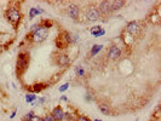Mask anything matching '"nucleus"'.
<instances>
[{"label":"nucleus","instance_id":"nucleus-1","mask_svg":"<svg viewBox=\"0 0 161 121\" xmlns=\"http://www.w3.org/2000/svg\"><path fill=\"white\" fill-rule=\"evenodd\" d=\"M78 40H79L78 34H73V33L67 32V30H62L58 34V37L55 39V44H56L58 50H64L69 45L75 44Z\"/></svg>","mask_w":161,"mask_h":121},{"label":"nucleus","instance_id":"nucleus-2","mask_svg":"<svg viewBox=\"0 0 161 121\" xmlns=\"http://www.w3.org/2000/svg\"><path fill=\"white\" fill-rule=\"evenodd\" d=\"M4 16H5L6 21H7L12 27L15 28V29L18 28L21 21H22V12H21L19 7H16V6H10V7H7V9L5 10Z\"/></svg>","mask_w":161,"mask_h":121},{"label":"nucleus","instance_id":"nucleus-3","mask_svg":"<svg viewBox=\"0 0 161 121\" xmlns=\"http://www.w3.org/2000/svg\"><path fill=\"white\" fill-rule=\"evenodd\" d=\"M30 63V54L27 51H22L17 56V61H16V73L18 76H22L27 69L29 67Z\"/></svg>","mask_w":161,"mask_h":121},{"label":"nucleus","instance_id":"nucleus-4","mask_svg":"<svg viewBox=\"0 0 161 121\" xmlns=\"http://www.w3.org/2000/svg\"><path fill=\"white\" fill-rule=\"evenodd\" d=\"M47 37H49V29L39 26V28L35 32H30L26 39L30 42H33V44H40V42L46 40Z\"/></svg>","mask_w":161,"mask_h":121},{"label":"nucleus","instance_id":"nucleus-5","mask_svg":"<svg viewBox=\"0 0 161 121\" xmlns=\"http://www.w3.org/2000/svg\"><path fill=\"white\" fill-rule=\"evenodd\" d=\"M141 30H142V27H141V24H139L138 21H131V22H129L127 26H126V29H125V32L127 34H130L131 37L139 35Z\"/></svg>","mask_w":161,"mask_h":121},{"label":"nucleus","instance_id":"nucleus-6","mask_svg":"<svg viewBox=\"0 0 161 121\" xmlns=\"http://www.w3.org/2000/svg\"><path fill=\"white\" fill-rule=\"evenodd\" d=\"M67 15L70 19L73 21H78L80 18V15H81V9L79 5L76 4H70L68 7H67Z\"/></svg>","mask_w":161,"mask_h":121},{"label":"nucleus","instance_id":"nucleus-7","mask_svg":"<svg viewBox=\"0 0 161 121\" xmlns=\"http://www.w3.org/2000/svg\"><path fill=\"white\" fill-rule=\"evenodd\" d=\"M85 16H86V19L88 22H96L101 18V15H100V11L97 9V6H90L86 9V12H85Z\"/></svg>","mask_w":161,"mask_h":121},{"label":"nucleus","instance_id":"nucleus-8","mask_svg":"<svg viewBox=\"0 0 161 121\" xmlns=\"http://www.w3.org/2000/svg\"><path fill=\"white\" fill-rule=\"evenodd\" d=\"M121 54H122V50H121V47L120 46H117V45H112L110 47H109V50H108V58L110 59V61H117L119 59L120 57H121Z\"/></svg>","mask_w":161,"mask_h":121},{"label":"nucleus","instance_id":"nucleus-9","mask_svg":"<svg viewBox=\"0 0 161 121\" xmlns=\"http://www.w3.org/2000/svg\"><path fill=\"white\" fill-rule=\"evenodd\" d=\"M50 115L52 116L53 121H64L66 120V111L63 110V108L61 107V106H57V107L53 108Z\"/></svg>","mask_w":161,"mask_h":121},{"label":"nucleus","instance_id":"nucleus-10","mask_svg":"<svg viewBox=\"0 0 161 121\" xmlns=\"http://www.w3.org/2000/svg\"><path fill=\"white\" fill-rule=\"evenodd\" d=\"M98 11H100V15L101 16H109L112 14V1H101L100 5L97 6Z\"/></svg>","mask_w":161,"mask_h":121},{"label":"nucleus","instance_id":"nucleus-11","mask_svg":"<svg viewBox=\"0 0 161 121\" xmlns=\"http://www.w3.org/2000/svg\"><path fill=\"white\" fill-rule=\"evenodd\" d=\"M69 62H70V59L67 54H59L56 57V63L58 67H67L69 64Z\"/></svg>","mask_w":161,"mask_h":121},{"label":"nucleus","instance_id":"nucleus-12","mask_svg":"<svg viewBox=\"0 0 161 121\" xmlns=\"http://www.w3.org/2000/svg\"><path fill=\"white\" fill-rule=\"evenodd\" d=\"M90 33L95 37V38H100V37H102L105 34V30L102 29L101 26H95V27H92L90 29Z\"/></svg>","mask_w":161,"mask_h":121},{"label":"nucleus","instance_id":"nucleus-13","mask_svg":"<svg viewBox=\"0 0 161 121\" xmlns=\"http://www.w3.org/2000/svg\"><path fill=\"white\" fill-rule=\"evenodd\" d=\"M125 1H122V0H115V1H112V12H115L117 10H120V9H122L124 6H125Z\"/></svg>","mask_w":161,"mask_h":121},{"label":"nucleus","instance_id":"nucleus-14","mask_svg":"<svg viewBox=\"0 0 161 121\" xmlns=\"http://www.w3.org/2000/svg\"><path fill=\"white\" fill-rule=\"evenodd\" d=\"M44 12L41 9H39V7H30V11H29V18H34V17H36V16H39V15H41Z\"/></svg>","mask_w":161,"mask_h":121},{"label":"nucleus","instance_id":"nucleus-15","mask_svg":"<svg viewBox=\"0 0 161 121\" xmlns=\"http://www.w3.org/2000/svg\"><path fill=\"white\" fill-rule=\"evenodd\" d=\"M100 110L103 115H112V110L108 104H104V103H101L100 104Z\"/></svg>","mask_w":161,"mask_h":121},{"label":"nucleus","instance_id":"nucleus-16","mask_svg":"<svg viewBox=\"0 0 161 121\" xmlns=\"http://www.w3.org/2000/svg\"><path fill=\"white\" fill-rule=\"evenodd\" d=\"M46 86H47V85H45V84H34V85L32 86V91H33V92H41Z\"/></svg>","mask_w":161,"mask_h":121},{"label":"nucleus","instance_id":"nucleus-17","mask_svg":"<svg viewBox=\"0 0 161 121\" xmlns=\"http://www.w3.org/2000/svg\"><path fill=\"white\" fill-rule=\"evenodd\" d=\"M102 49H103V45H101V44L93 45V46H92V49H91V51H90V54H91V56H96V54L102 50Z\"/></svg>","mask_w":161,"mask_h":121},{"label":"nucleus","instance_id":"nucleus-18","mask_svg":"<svg viewBox=\"0 0 161 121\" xmlns=\"http://www.w3.org/2000/svg\"><path fill=\"white\" fill-rule=\"evenodd\" d=\"M52 24H53V22L52 21H50V19H43L40 23H39V26L43 28H46V29H49V28L52 27Z\"/></svg>","mask_w":161,"mask_h":121},{"label":"nucleus","instance_id":"nucleus-19","mask_svg":"<svg viewBox=\"0 0 161 121\" xmlns=\"http://www.w3.org/2000/svg\"><path fill=\"white\" fill-rule=\"evenodd\" d=\"M75 73L78 74V76H84V75H85V70L80 67V66H78V67L75 68Z\"/></svg>","mask_w":161,"mask_h":121},{"label":"nucleus","instance_id":"nucleus-20","mask_svg":"<svg viewBox=\"0 0 161 121\" xmlns=\"http://www.w3.org/2000/svg\"><path fill=\"white\" fill-rule=\"evenodd\" d=\"M75 121H92V120L90 118H87V116H85V115H78Z\"/></svg>","mask_w":161,"mask_h":121},{"label":"nucleus","instance_id":"nucleus-21","mask_svg":"<svg viewBox=\"0 0 161 121\" xmlns=\"http://www.w3.org/2000/svg\"><path fill=\"white\" fill-rule=\"evenodd\" d=\"M36 99V96L35 94H27L26 96V101L28 102V103H32L33 101H35Z\"/></svg>","mask_w":161,"mask_h":121},{"label":"nucleus","instance_id":"nucleus-22","mask_svg":"<svg viewBox=\"0 0 161 121\" xmlns=\"http://www.w3.org/2000/svg\"><path fill=\"white\" fill-rule=\"evenodd\" d=\"M27 121H43V118H40V116H38V115L34 114V115H32Z\"/></svg>","mask_w":161,"mask_h":121},{"label":"nucleus","instance_id":"nucleus-23","mask_svg":"<svg viewBox=\"0 0 161 121\" xmlns=\"http://www.w3.org/2000/svg\"><path fill=\"white\" fill-rule=\"evenodd\" d=\"M68 87H69V84H64V85H62L61 87H59V92H64L66 90H68Z\"/></svg>","mask_w":161,"mask_h":121},{"label":"nucleus","instance_id":"nucleus-24","mask_svg":"<svg viewBox=\"0 0 161 121\" xmlns=\"http://www.w3.org/2000/svg\"><path fill=\"white\" fill-rule=\"evenodd\" d=\"M43 121H53V119H52V116L50 114H47V115H45L43 118Z\"/></svg>","mask_w":161,"mask_h":121},{"label":"nucleus","instance_id":"nucleus-25","mask_svg":"<svg viewBox=\"0 0 161 121\" xmlns=\"http://www.w3.org/2000/svg\"><path fill=\"white\" fill-rule=\"evenodd\" d=\"M61 101H63V102H67V101H68V98H67L66 96H62V97H61Z\"/></svg>","mask_w":161,"mask_h":121},{"label":"nucleus","instance_id":"nucleus-26","mask_svg":"<svg viewBox=\"0 0 161 121\" xmlns=\"http://www.w3.org/2000/svg\"><path fill=\"white\" fill-rule=\"evenodd\" d=\"M15 114H16V111H14V113L11 114V119H12V118H15Z\"/></svg>","mask_w":161,"mask_h":121},{"label":"nucleus","instance_id":"nucleus-27","mask_svg":"<svg viewBox=\"0 0 161 121\" xmlns=\"http://www.w3.org/2000/svg\"><path fill=\"white\" fill-rule=\"evenodd\" d=\"M95 121H101V120H100V119H96V120H95Z\"/></svg>","mask_w":161,"mask_h":121}]
</instances>
